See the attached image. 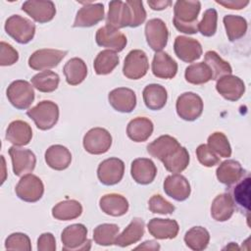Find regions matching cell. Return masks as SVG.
<instances>
[{"label":"cell","mask_w":251,"mask_h":251,"mask_svg":"<svg viewBox=\"0 0 251 251\" xmlns=\"http://www.w3.org/2000/svg\"><path fill=\"white\" fill-rule=\"evenodd\" d=\"M5 248L7 250L30 251L31 243L29 237L23 232H14L5 240Z\"/></svg>","instance_id":"cell-47"},{"label":"cell","mask_w":251,"mask_h":251,"mask_svg":"<svg viewBox=\"0 0 251 251\" xmlns=\"http://www.w3.org/2000/svg\"><path fill=\"white\" fill-rule=\"evenodd\" d=\"M196 156L199 163L208 168L214 167L220 163L218 155L207 144H200L197 147Z\"/></svg>","instance_id":"cell-49"},{"label":"cell","mask_w":251,"mask_h":251,"mask_svg":"<svg viewBox=\"0 0 251 251\" xmlns=\"http://www.w3.org/2000/svg\"><path fill=\"white\" fill-rule=\"evenodd\" d=\"M17 196L23 201L34 203L41 199L44 193L42 180L35 175L27 174L23 176L15 187Z\"/></svg>","instance_id":"cell-7"},{"label":"cell","mask_w":251,"mask_h":251,"mask_svg":"<svg viewBox=\"0 0 251 251\" xmlns=\"http://www.w3.org/2000/svg\"><path fill=\"white\" fill-rule=\"evenodd\" d=\"M26 115L34 122L37 128L48 130L52 128L59 120V107L55 102L43 100L36 106L27 110Z\"/></svg>","instance_id":"cell-2"},{"label":"cell","mask_w":251,"mask_h":251,"mask_svg":"<svg viewBox=\"0 0 251 251\" xmlns=\"http://www.w3.org/2000/svg\"><path fill=\"white\" fill-rule=\"evenodd\" d=\"M68 54V51L58 49H39L28 58V66L34 71H43L57 67Z\"/></svg>","instance_id":"cell-9"},{"label":"cell","mask_w":251,"mask_h":251,"mask_svg":"<svg viewBox=\"0 0 251 251\" xmlns=\"http://www.w3.org/2000/svg\"><path fill=\"white\" fill-rule=\"evenodd\" d=\"M210 241V233L203 226H193L185 232L184 242L188 248L194 251L204 250Z\"/></svg>","instance_id":"cell-40"},{"label":"cell","mask_w":251,"mask_h":251,"mask_svg":"<svg viewBox=\"0 0 251 251\" xmlns=\"http://www.w3.org/2000/svg\"><path fill=\"white\" fill-rule=\"evenodd\" d=\"M149 233L157 239H173L179 230L176 221L172 219L154 218L147 224Z\"/></svg>","instance_id":"cell-24"},{"label":"cell","mask_w":251,"mask_h":251,"mask_svg":"<svg viewBox=\"0 0 251 251\" xmlns=\"http://www.w3.org/2000/svg\"><path fill=\"white\" fill-rule=\"evenodd\" d=\"M174 50L176 57L185 63H192L198 60L203 52L202 46L198 40L183 35L176 37Z\"/></svg>","instance_id":"cell-16"},{"label":"cell","mask_w":251,"mask_h":251,"mask_svg":"<svg viewBox=\"0 0 251 251\" xmlns=\"http://www.w3.org/2000/svg\"><path fill=\"white\" fill-rule=\"evenodd\" d=\"M148 208L152 213L161 215H171L176 209L171 202L164 199L160 194H155L149 199Z\"/></svg>","instance_id":"cell-48"},{"label":"cell","mask_w":251,"mask_h":251,"mask_svg":"<svg viewBox=\"0 0 251 251\" xmlns=\"http://www.w3.org/2000/svg\"><path fill=\"white\" fill-rule=\"evenodd\" d=\"M82 213L81 204L74 199L64 200L52 208V216L59 221H70L78 218Z\"/></svg>","instance_id":"cell-36"},{"label":"cell","mask_w":251,"mask_h":251,"mask_svg":"<svg viewBox=\"0 0 251 251\" xmlns=\"http://www.w3.org/2000/svg\"><path fill=\"white\" fill-rule=\"evenodd\" d=\"M201 9V3L197 0H178L174 6L173 24L175 27L183 33L194 34L198 32L197 18Z\"/></svg>","instance_id":"cell-1"},{"label":"cell","mask_w":251,"mask_h":251,"mask_svg":"<svg viewBox=\"0 0 251 251\" xmlns=\"http://www.w3.org/2000/svg\"><path fill=\"white\" fill-rule=\"evenodd\" d=\"M106 24L118 29L131 26V10L126 1L115 0L109 3Z\"/></svg>","instance_id":"cell-17"},{"label":"cell","mask_w":251,"mask_h":251,"mask_svg":"<svg viewBox=\"0 0 251 251\" xmlns=\"http://www.w3.org/2000/svg\"><path fill=\"white\" fill-rule=\"evenodd\" d=\"M102 212L112 217H121L128 211V201L126 197L118 193L103 195L99 200Z\"/></svg>","instance_id":"cell-27"},{"label":"cell","mask_w":251,"mask_h":251,"mask_svg":"<svg viewBox=\"0 0 251 251\" xmlns=\"http://www.w3.org/2000/svg\"><path fill=\"white\" fill-rule=\"evenodd\" d=\"M22 10L33 21L39 24H45L52 21L56 15L55 4L50 0L25 1L22 5Z\"/></svg>","instance_id":"cell-14"},{"label":"cell","mask_w":251,"mask_h":251,"mask_svg":"<svg viewBox=\"0 0 251 251\" xmlns=\"http://www.w3.org/2000/svg\"><path fill=\"white\" fill-rule=\"evenodd\" d=\"M60 82V76L57 73L52 71H42L31 78V83L38 91L49 93L58 88Z\"/></svg>","instance_id":"cell-42"},{"label":"cell","mask_w":251,"mask_h":251,"mask_svg":"<svg viewBox=\"0 0 251 251\" xmlns=\"http://www.w3.org/2000/svg\"><path fill=\"white\" fill-rule=\"evenodd\" d=\"M120 227L116 224H102L97 226L93 230L94 242L101 246H110L115 244Z\"/></svg>","instance_id":"cell-44"},{"label":"cell","mask_w":251,"mask_h":251,"mask_svg":"<svg viewBox=\"0 0 251 251\" xmlns=\"http://www.w3.org/2000/svg\"><path fill=\"white\" fill-rule=\"evenodd\" d=\"M145 223L141 218H134L121 234H118L115 244L120 247H127L138 242L144 235Z\"/></svg>","instance_id":"cell-30"},{"label":"cell","mask_w":251,"mask_h":251,"mask_svg":"<svg viewBox=\"0 0 251 251\" xmlns=\"http://www.w3.org/2000/svg\"><path fill=\"white\" fill-rule=\"evenodd\" d=\"M218 23V13L214 8L208 9L204 12L203 18L200 23H198V31L204 36L211 37L217 31Z\"/></svg>","instance_id":"cell-46"},{"label":"cell","mask_w":251,"mask_h":251,"mask_svg":"<svg viewBox=\"0 0 251 251\" xmlns=\"http://www.w3.org/2000/svg\"><path fill=\"white\" fill-rule=\"evenodd\" d=\"M9 102L18 110H25L34 101L33 85L24 79L14 80L7 88Z\"/></svg>","instance_id":"cell-5"},{"label":"cell","mask_w":251,"mask_h":251,"mask_svg":"<svg viewBox=\"0 0 251 251\" xmlns=\"http://www.w3.org/2000/svg\"><path fill=\"white\" fill-rule=\"evenodd\" d=\"M130 174L137 183L146 185L151 183L157 175V168L154 162L148 158H137L132 161Z\"/></svg>","instance_id":"cell-22"},{"label":"cell","mask_w":251,"mask_h":251,"mask_svg":"<svg viewBox=\"0 0 251 251\" xmlns=\"http://www.w3.org/2000/svg\"><path fill=\"white\" fill-rule=\"evenodd\" d=\"M148 6L155 11H161V10H165L168 7H170L172 5V1L170 0H157V1H148L147 2Z\"/></svg>","instance_id":"cell-54"},{"label":"cell","mask_w":251,"mask_h":251,"mask_svg":"<svg viewBox=\"0 0 251 251\" xmlns=\"http://www.w3.org/2000/svg\"><path fill=\"white\" fill-rule=\"evenodd\" d=\"M83 147L86 152L93 155L106 153L112 145L110 132L103 127H93L83 136Z\"/></svg>","instance_id":"cell-8"},{"label":"cell","mask_w":251,"mask_h":251,"mask_svg":"<svg viewBox=\"0 0 251 251\" xmlns=\"http://www.w3.org/2000/svg\"><path fill=\"white\" fill-rule=\"evenodd\" d=\"M176 109L179 118L192 122L202 115L203 100L194 92H184L177 97Z\"/></svg>","instance_id":"cell-6"},{"label":"cell","mask_w":251,"mask_h":251,"mask_svg":"<svg viewBox=\"0 0 251 251\" xmlns=\"http://www.w3.org/2000/svg\"><path fill=\"white\" fill-rule=\"evenodd\" d=\"M45 162L53 170H66L72 162V154L70 150L60 144L50 146L45 152Z\"/></svg>","instance_id":"cell-28"},{"label":"cell","mask_w":251,"mask_h":251,"mask_svg":"<svg viewBox=\"0 0 251 251\" xmlns=\"http://www.w3.org/2000/svg\"><path fill=\"white\" fill-rule=\"evenodd\" d=\"M135 249H145V250H159L160 244L154 240H146L142 244L135 247Z\"/></svg>","instance_id":"cell-55"},{"label":"cell","mask_w":251,"mask_h":251,"mask_svg":"<svg viewBox=\"0 0 251 251\" xmlns=\"http://www.w3.org/2000/svg\"><path fill=\"white\" fill-rule=\"evenodd\" d=\"M5 30L18 43L26 44L34 37L35 25L26 18L20 15H13L7 19Z\"/></svg>","instance_id":"cell-4"},{"label":"cell","mask_w":251,"mask_h":251,"mask_svg":"<svg viewBox=\"0 0 251 251\" xmlns=\"http://www.w3.org/2000/svg\"><path fill=\"white\" fill-rule=\"evenodd\" d=\"M216 89L225 99L237 101L245 92V84L238 76L228 75L218 79Z\"/></svg>","instance_id":"cell-20"},{"label":"cell","mask_w":251,"mask_h":251,"mask_svg":"<svg viewBox=\"0 0 251 251\" xmlns=\"http://www.w3.org/2000/svg\"><path fill=\"white\" fill-rule=\"evenodd\" d=\"M208 146L220 157L228 158L231 155V147L227 137L221 131H216L208 137Z\"/></svg>","instance_id":"cell-45"},{"label":"cell","mask_w":251,"mask_h":251,"mask_svg":"<svg viewBox=\"0 0 251 251\" xmlns=\"http://www.w3.org/2000/svg\"><path fill=\"white\" fill-rule=\"evenodd\" d=\"M234 212V204L229 193H222L216 196L211 205V216L217 222H226L231 218Z\"/></svg>","instance_id":"cell-34"},{"label":"cell","mask_w":251,"mask_h":251,"mask_svg":"<svg viewBox=\"0 0 251 251\" xmlns=\"http://www.w3.org/2000/svg\"><path fill=\"white\" fill-rule=\"evenodd\" d=\"M180 144L178 141L171 135H161L154 141L147 145V152L154 158L162 161L175 150H176Z\"/></svg>","instance_id":"cell-31"},{"label":"cell","mask_w":251,"mask_h":251,"mask_svg":"<svg viewBox=\"0 0 251 251\" xmlns=\"http://www.w3.org/2000/svg\"><path fill=\"white\" fill-rule=\"evenodd\" d=\"M63 73L68 84L77 85L85 79L87 75V67L82 59L75 57L65 64Z\"/></svg>","instance_id":"cell-35"},{"label":"cell","mask_w":251,"mask_h":251,"mask_svg":"<svg viewBox=\"0 0 251 251\" xmlns=\"http://www.w3.org/2000/svg\"><path fill=\"white\" fill-rule=\"evenodd\" d=\"M125 173V164L119 158H108L102 161L97 169V176L104 185H115L119 183Z\"/></svg>","instance_id":"cell-13"},{"label":"cell","mask_w":251,"mask_h":251,"mask_svg":"<svg viewBox=\"0 0 251 251\" xmlns=\"http://www.w3.org/2000/svg\"><path fill=\"white\" fill-rule=\"evenodd\" d=\"M63 250L84 251L91 248V241L87 238V228L82 224L68 226L61 234Z\"/></svg>","instance_id":"cell-3"},{"label":"cell","mask_w":251,"mask_h":251,"mask_svg":"<svg viewBox=\"0 0 251 251\" xmlns=\"http://www.w3.org/2000/svg\"><path fill=\"white\" fill-rule=\"evenodd\" d=\"M95 40L99 46L108 48L114 52L123 51L127 43L126 37L122 31L108 25L97 30Z\"/></svg>","instance_id":"cell-15"},{"label":"cell","mask_w":251,"mask_h":251,"mask_svg":"<svg viewBox=\"0 0 251 251\" xmlns=\"http://www.w3.org/2000/svg\"><path fill=\"white\" fill-rule=\"evenodd\" d=\"M19 60L18 51L10 44L1 41L0 42V65L11 66Z\"/></svg>","instance_id":"cell-51"},{"label":"cell","mask_w":251,"mask_h":251,"mask_svg":"<svg viewBox=\"0 0 251 251\" xmlns=\"http://www.w3.org/2000/svg\"><path fill=\"white\" fill-rule=\"evenodd\" d=\"M110 105L118 112L130 113L136 106V95L127 87H118L109 92Z\"/></svg>","instance_id":"cell-21"},{"label":"cell","mask_w":251,"mask_h":251,"mask_svg":"<svg viewBox=\"0 0 251 251\" xmlns=\"http://www.w3.org/2000/svg\"><path fill=\"white\" fill-rule=\"evenodd\" d=\"M142 96L145 106L153 111H158L164 108L168 99L166 88L157 83H151L145 86Z\"/></svg>","instance_id":"cell-33"},{"label":"cell","mask_w":251,"mask_h":251,"mask_svg":"<svg viewBox=\"0 0 251 251\" xmlns=\"http://www.w3.org/2000/svg\"><path fill=\"white\" fill-rule=\"evenodd\" d=\"M126 3L131 10V26L137 27L142 25L146 20V11L143 7L142 1L139 0H127Z\"/></svg>","instance_id":"cell-50"},{"label":"cell","mask_w":251,"mask_h":251,"mask_svg":"<svg viewBox=\"0 0 251 251\" xmlns=\"http://www.w3.org/2000/svg\"><path fill=\"white\" fill-rule=\"evenodd\" d=\"M189 154L185 147L179 146L176 150H175L171 155L163 159L161 162L167 171L171 173H181L184 171L189 164Z\"/></svg>","instance_id":"cell-37"},{"label":"cell","mask_w":251,"mask_h":251,"mask_svg":"<svg viewBox=\"0 0 251 251\" xmlns=\"http://www.w3.org/2000/svg\"><path fill=\"white\" fill-rule=\"evenodd\" d=\"M145 37L152 50L159 52L164 49L169 39V29L161 19H151L145 25Z\"/></svg>","instance_id":"cell-11"},{"label":"cell","mask_w":251,"mask_h":251,"mask_svg":"<svg viewBox=\"0 0 251 251\" xmlns=\"http://www.w3.org/2000/svg\"><path fill=\"white\" fill-rule=\"evenodd\" d=\"M154 126L151 120L145 117L132 119L126 126L127 136L135 142H144L152 134Z\"/></svg>","instance_id":"cell-32"},{"label":"cell","mask_w":251,"mask_h":251,"mask_svg":"<svg viewBox=\"0 0 251 251\" xmlns=\"http://www.w3.org/2000/svg\"><path fill=\"white\" fill-rule=\"evenodd\" d=\"M216 175L221 183L226 186H231L244 176V170L239 162L228 159L219 165Z\"/></svg>","instance_id":"cell-23"},{"label":"cell","mask_w":251,"mask_h":251,"mask_svg":"<svg viewBox=\"0 0 251 251\" xmlns=\"http://www.w3.org/2000/svg\"><path fill=\"white\" fill-rule=\"evenodd\" d=\"M227 38L230 42L240 39L247 31V22L243 17L236 15H226L224 17Z\"/></svg>","instance_id":"cell-41"},{"label":"cell","mask_w":251,"mask_h":251,"mask_svg":"<svg viewBox=\"0 0 251 251\" xmlns=\"http://www.w3.org/2000/svg\"><path fill=\"white\" fill-rule=\"evenodd\" d=\"M37 250L38 251H55L56 250V240L52 233L44 232L37 240Z\"/></svg>","instance_id":"cell-52"},{"label":"cell","mask_w":251,"mask_h":251,"mask_svg":"<svg viewBox=\"0 0 251 251\" xmlns=\"http://www.w3.org/2000/svg\"><path fill=\"white\" fill-rule=\"evenodd\" d=\"M32 138L31 126L25 121L16 120L10 123L6 130V139L15 146L27 145Z\"/></svg>","instance_id":"cell-26"},{"label":"cell","mask_w":251,"mask_h":251,"mask_svg":"<svg viewBox=\"0 0 251 251\" xmlns=\"http://www.w3.org/2000/svg\"><path fill=\"white\" fill-rule=\"evenodd\" d=\"M149 69L147 55L144 51L134 49L128 52L125 58L123 74L129 79H139L143 77Z\"/></svg>","instance_id":"cell-10"},{"label":"cell","mask_w":251,"mask_h":251,"mask_svg":"<svg viewBox=\"0 0 251 251\" xmlns=\"http://www.w3.org/2000/svg\"><path fill=\"white\" fill-rule=\"evenodd\" d=\"M120 59L116 52L106 49L98 53L96 56L93 67L94 71L99 75H104L112 73L114 69L119 65Z\"/></svg>","instance_id":"cell-39"},{"label":"cell","mask_w":251,"mask_h":251,"mask_svg":"<svg viewBox=\"0 0 251 251\" xmlns=\"http://www.w3.org/2000/svg\"><path fill=\"white\" fill-rule=\"evenodd\" d=\"M226 249H230V248H232V249H235V248L238 249V247L236 246V244L233 243V242H230V245H229V246H226Z\"/></svg>","instance_id":"cell-56"},{"label":"cell","mask_w":251,"mask_h":251,"mask_svg":"<svg viewBox=\"0 0 251 251\" xmlns=\"http://www.w3.org/2000/svg\"><path fill=\"white\" fill-rule=\"evenodd\" d=\"M216 3L224 6L226 9L241 10L249 4V1L248 0H216Z\"/></svg>","instance_id":"cell-53"},{"label":"cell","mask_w":251,"mask_h":251,"mask_svg":"<svg viewBox=\"0 0 251 251\" xmlns=\"http://www.w3.org/2000/svg\"><path fill=\"white\" fill-rule=\"evenodd\" d=\"M250 176L249 174L246 176H243L231 189V194H229L232 198L234 207L242 212L249 214L250 211Z\"/></svg>","instance_id":"cell-29"},{"label":"cell","mask_w":251,"mask_h":251,"mask_svg":"<svg viewBox=\"0 0 251 251\" xmlns=\"http://www.w3.org/2000/svg\"><path fill=\"white\" fill-rule=\"evenodd\" d=\"M204 59H205L204 63H206L209 66L212 72V79L218 80L219 78L225 75H231L232 73L231 66L229 65V63L223 60L217 52L212 50L207 51L205 53Z\"/></svg>","instance_id":"cell-38"},{"label":"cell","mask_w":251,"mask_h":251,"mask_svg":"<svg viewBox=\"0 0 251 251\" xmlns=\"http://www.w3.org/2000/svg\"><path fill=\"white\" fill-rule=\"evenodd\" d=\"M152 73L158 78H173L177 73V64L168 53L156 52L152 61Z\"/></svg>","instance_id":"cell-25"},{"label":"cell","mask_w":251,"mask_h":251,"mask_svg":"<svg viewBox=\"0 0 251 251\" xmlns=\"http://www.w3.org/2000/svg\"><path fill=\"white\" fill-rule=\"evenodd\" d=\"M104 5L101 3H87L76 13L74 27H90L104 19Z\"/></svg>","instance_id":"cell-18"},{"label":"cell","mask_w":251,"mask_h":251,"mask_svg":"<svg viewBox=\"0 0 251 251\" xmlns=\"http://www.w3.org/2000/svg\"><path fill=\"white\" fill-rule=\"evenodd\" d=\"M9 155L12 160L13 172L17 176H23L34 170L36 157L31 150L12 146L9 148Z\"/></svg>","instance_id":"cell-12"},{"label":"cell","mask_w":251,"mask_h":251,"mask_svg":"<svg viewBox=\"0 0 251 251\" xmlns=\"http://www.w3.org/2000/svg\"><path fill=\"white\" fill-rule=\"evenodd\" d=\"M184 77L191 84H204L212 79V72L206 63H195L185 69Z\"/></svg>","instance_id":"cell-43"},{"label":"cell","mask_w":251,"mask_h":251,"mask_svg":"<svg viewBox=\"0 0 251 251\" xmlns=\"http://www.w3.org/2000/svg\"><path fill=\"white\" fill-rule=\"evenodd\" d=\"M163 186L165 193L176 201L186 200L191 192L188 180L185 176L179 174H173L168 176L164 180Z\"/></svg>","instance_id":"cell-19"}]
</instances>
